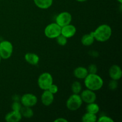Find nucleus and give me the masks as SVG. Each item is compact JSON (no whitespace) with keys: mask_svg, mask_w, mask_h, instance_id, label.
<instances>
[{"mask_svg":"<svg viewBox=\"0 0 122 122\" xmlns=\"http://www.w3.org/2000/svg\"><path fill=\"white\" fill-rule=\"evenodd\" d=\"M81 98L83 102L86 104L95 102L97 100V95L95 91L90 90V89H85L80 94Z\"/></svg>","mask_w":122,"mask_h":122,"instance_id":"9","label":"nucleus"},{"mask_svg":"<svg viewBox=\"0 0 122 122\" xmlns=\"http://www.w3.org/2000/svg\"><path fill=\"white\" fill-rule=\"evenodd\" d=\"M55 122H68V120H66V119L63 117H60V118H58V119H56L54 120Z\"/></svg>","mask_w":122,"mask_h":122,"instance_id":"28","label":"nucleus"},{"mask_svg":"<svg viewBox=\"0 0 122 122\" xmlns=\"http://www.w3.org/2000/svg\"><path fill=\"white\" fill-rule=\"evenodd\" d=\"M56 39V41H57V44L60 45V46H65L67 43V38L62 35L61 34Z\"/></svg>","mask_w":122,"mask_h":122,"instance_id":"22","label":"nucleus"},{"mask_svg":"<svg viewBox=\"0 0 122 122\" xmlns=\"http://www.w3.org/2000/svg\"><path fill=\"white\" fill-rule=\"evenodd\" d=\"M118 86V82L117 81H115V80L112 79L109 82L108 84V88L110 90L114 91L117 89Z\"/></svg>","mask_w":122,"mask_h":122,"instance_id":"24","label":"nucleus"},{"mask_svg":"<svg viewBox=\"0 0 122 122\" xmlns=\"http://www.w3.org/2000/svg\"><path fill=\"white\" fill-rule=\"evenodd\" d=\"M1 57H0V63H1Z\"/></svg>","mask_w":122,"mask_h":122,"instance_id":"31","label":"nucleus"},{"mask_svg":"<svg viewBox=\"0 0 122 122\" xmlns=\"http://www.w3.org/2000/svg\"><path fill=\"white\" fill-rule=\"evenodd\" d=\"M53 83V77L48 72L42 73L38 79V85L41 89L48 90L49 87Z\"/></svg>","mask_w":122,"mask_h":122,"instance_id":"4","label":"nucleus"},{"mask_svg":"<svg viewBox=\"0 0 122 122\" xmlns=\"http://www.w3.org/2000/svg\"><path fill=\"white\" fill-rule=\"evenodd\" d=\"M97 121L99 122H113L114 120H113V119L110 117H108L107 116H101L99 117L98 119H97Z\"/></svg>","mask_w":122,"mask_h":122,"instance_id":"26","label":"nucleus"},{"mask_svg":"<svg viewBox=\"0 0 122 122\" xmlns=\"http://www.w3.org/2000/svg\"><path fill=\"white\" fill-rule=\"evenodd\" d=\"M97 114L86 112L82 117V121L83 122H96L97 121Z\"/></svg>","mask_w":122,"mask_h":122,"instance_id":"20","label":"nucleus"},{"mask_svg":"<svg viewBox=\"0 0 122 122\" xmlns=\"http://www.w3.org/2000/svg\"><path fill=\"white\" fill-rule=\"evenodd\" d=\"M76 1L77 2H85V1H88V0H76Z\"/></svg>","mask_w":122,"mask_h":122,"instance_id":"29","label":"nucleus"},{"mask_svg":"<svg viewBox=\"0 0 122 122\" xmlns=\"http://www.w3.org/2000/svg\"><path fill=\"white\" fill-rule=\"evenodd\" d=\"M20 101L23 106L32 107L37 104L38 98L34 94L27 93L21 96Z\"/></svg>","mask_w":122,"mask_h":122,"instance_id":"7","label":"nucleus"},{"mask_svg":"<svg viewBox=\"0 0 122 122\" xmlns=\"http://www.w3.org/2000/svg\"><path fill=\"white\" fill-rule=\"evenodd\" d=\"M120 4H122V0H117Z\"/></svg>","mask_w":122,"mask_h":122,"instance_id":"30","label":"nucleus"},{"mask_svg":"<svg viewBox=\"0 0 122 122\" xmlns=\"http://www.w3.org/2000/svg\"><path fill=\"white\" fill-rule=\"evenodd\" d=\"M94 41H95V38L93 35L92 32L88 33V34L84 35L82 36V38H81V43L82 44V45L86 46L92 45Z\"/></svg>","mask_w":122,"mask_h":122,"instance_id":"16","label":"nucleus"},{"mask_svg":"<svg viewBox=\"0 0 122 122\" xmlns=\"http://www.w3.org/2000/svg\"><path fill=\"white\" fill-rule=\"evenodd\" d=\"M48 90L50 92H51L52 94H53L54 95V94H57V93L58 92V88L56 84H54V83H52V84L51 85V86L49 87V88L48 89Z\"/></svg>","mask_w":122,"mask_h":122,"instance_id":"27","label":"nucleus"},{"mask_svg":"<svg viewBox=\"0 0 122 122\" xmlns=\"http://www.w3.org/2000/svg\"><path fill=\"white\" fill-rule=\"evenodd\" d=\"M72 20L71 14L67 11H63L58 14L56 17V23L60 27L70 24Z\"/></svg>","mask_w":122,"mask_h":122,"instance_id":"8","label":"nucleus"},{"mask_svg":"<svg viewBox=\"0 0 122 122\" xmlns=\"http://www.w3.org/2000/svg\"><path fill=\"white\" fill-rule=\"evenodd\" d=\"M21 107H22V105H21L20 101H14V102L11 104L12 110L20 112Z\"/></svg>","mask_w":122,"mask_h":122,"instance_id":"23","label":"nucleus"},{"mask_svg":"<svg viewBox=\"0 0 122 122\" xmlns=\"http://www.w3.org/2000/svg\"><path fill=\"white\" fill-rule=\"evenodd\" d=\"M83 101L79 94H73L66 101V107L70 111H76L82 106Z\"/></svg>","mask_w":122,"mask_h":122,"instance_id":"3","label":"nucleus"},{"mask_svg":"<svg viewBox=\"0 0 122 122\" xmlns=\"http://www.w3.org/2000/svg\"><path fill=\"white\" fill-rule=\"evenodd\" d=\"M61 27L57 25L56 22L52 23L46 26L44 29V34L49 39H56L61 35Z\"/></svg>","mask_w":122,"mask_h":122,"instance_id":"6","label":"nucleus"},{"mask_svg":"<svg viewBox=\"0 0 122 122\" xmlns=\"http://www.w3.org/2000/svg\"><path fill=\"white\" fill-rule=\"evenodd\" d=\"M84 84L87 89L97 91L102 88L104 81L101 76L97 73H89L84 79Z\"/></svg>","mask_w":122,"mask_h":122,"instance_id":"2","label":"nucleus"},{"mask_svg":"<svg viewBox=\"0 0 122 122\" xmlns=\"http://www.w3.org/2000/svg\"><path fill=\"white\" fill-rule=\"evenodd\" d=\"M86 110V112H88V113L97 114L100 112V106L95 102L87 104Z\"/></svg>","mask_w":122,"mask_h":122,"instance_id":"19","label":"nucleus"},{"mask_svg":"<svg viewBox=\"0 0 122 122\" xmlns=\"http://www.w3.org/2000/svg\"><path fill=\"white\" fill-rule=\"evenodd\" d=\"M71 89L73 94H79L81 92V91H82V85L78 81H75L72 83V85H71Z\"/></svg>","mask_w":122,"mask_h":122,"instance_id":"21","label":"nucleus"},{"mask_svg":"<svg viewBox=\"0 0 122 122\" xmlns=\"http://www.w3.org/2000/svg\"><path fill=\"white\" fill-rule=\"evenodd\" d=\"M25 60L30 65L36 66L39 62V57L36 54L33 52H27L25 55Z\"/></svg>","mask_w":122,"mask_h":122,"instance_id":"15","label":"nucleus"},{"mask_svg":"<svg viewBox=\"0 0 122 122\" xmlns=\"http://www.w3.org/2000/svg\"><path fill=\"white\" fill-rule=\"evenodd\" d=\"M89 74L87 68L79 66L75 69L73 71V75L76 78L79 79H84Z\"/></svg>","mask_w":122,"mask_h":122,"instance_id":"14","label":"nucleus"},{"mask_svg":"<svg viewBox=\"0 0 122 122\" xmlns=\"http://www.w3.org/2000/svg\"><path fill=\"white\" fill-rule=\"evenodd\" d=\"M95 40L100 42L107 41L112 35V27L107 24H103L98 26L92 32Z\"/></svg>","mask_w":122,"mask_h":122,"instance_id":"1","label":"nucleus"},{"mask_svg":"<svg viewBox=\"0 0 122 122\" xmlns=\"http://www.w3.org/2000/svg\"><path fill=\"white\" fill-rule=\"evenodd\" d=\"M22 119V116L20 112L12 110L7 113L5 116V120L7 122H19Z\"/></svg>","mask_w":122,"mask_h":122,"instance_id":"13","label":"nucleus"},{"mask_svg":"<svg viewBox=\"0 0 122 122\" xmlns=\"http://www.w3.org/2000/svg\"><path fill=\"white\" fill-rule=\"evenodd\" d=\"M88 69V73L90 74H95L97 73L98 70V67L95 64H91L88 66V67L87 68Z\"/></svg>","mask_w":122,"mask_h":122,"instance_id":"25","label":"nucleus"},{"mask_svg":"<svg viewBox=\"0 0 122 122\" xmlns=\"http://www.w3.org/2000/svg\"><path fill=\"white\" fill-rule=\"evenodd\" d=\"M20 112L22 117L26 119H30L33 116V111L32 109V107H25V106H22Z\"/></svg>","mask_w":122,"mask_h":122,"instance_id":"18","label":"nucleus"},{"mask_svg":"<svg viewBox=\"0 0 122 122\" xmlns=\"http://www.w3.org/2000/svg\"><path fill=\"white\" fill-rule=\"evenodd\" d=\"M108 74L110 78L115 81H119L122 76V71L120 67L117 64H114L110 67Z\"/></svg>","mask_w":122,"mask_h":122,"instance_id":"10","label":"nucleus"},{"mask_svg":"<svg viewBox=\"0 0 122 122\" xmlns=\"http://www.w3.org/2000/svg\"><path fill=\"white\" fill-rule=\"evenodd\" d=\"M41 100L43 105L49 106L52 104L54 100V95L48 90H44L41 97Z\"/></svg>","mask_w":122,"mask_h":122,"instance_id":"12","label":"nucleus"},{"mask_svg":"<svg viewBox=\"0 0 122 122\" xmlns=\"http://www.w3.org/2000/svg\"><path fill=\"white\" fill-rule=\"evenodd\" d=\"M76 33V28L74 25L69 24L67 25L61 27V34L66 38H70L75 35Z\"/></svg>","mask_w":122,"mask_h":122,"instance_id":"11","label":"nucleus"},{"mask_svg":"<svg viewBox=\"0 0 122 122\" xmlns=\"http://www.w3.org/2000/svg\"><path fill=\"white\" fill-rule=\"evenodd\" d=\"M35 4L39 8L42 10L48 9L52 5L53 0H33Z\"/></svg>","mask_w":122,"mask_h":122,"instance_id":"17","label":"nucleus"},{"mask_svg":"<svg viewBox=\"0 0 122 122\" xmlns=\"http://www.w3.org/2000/svg\"><path fill=\"white\" fill-rule=\"evenodd\" d=\"M13 52V46L11 42L4 40L0 42V57L1 59L10 58Z\"/></svg>","mask_w":122,"mask_h":122,"instance_id":"5","label":"nucleus"}]
</instances>
